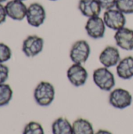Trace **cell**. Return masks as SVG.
I'll return each mask as SVG.
<instances>
[{"label":"cell","mask_w":133,"mask_h":134,"mask_svg":"<svg viewBox=\"0 0 133 134\" xmlns=\"http://www.w3.org/2000/svg\"><path fill=\"white\" fill-rule=\"evenodd\" d=\"M56 90L54 86L46 81L40 82L34 90V99L41 107H48L54 100Z\"/></svg>","instance_id":"obj_1"},{"label":"cell","mask_w":133,"mask_h":134,"mask_svg":"<svg viewBox=\"0 0 133 134\" xmlns=\"http://www.w3.org/2000/svg\"><path fill=\"white\" fill-rule=\"evenodd\" d=\"M92 80L95 85L103 91H111L115 86V77L109 68H98L92 73Z\"/></svg>","instance_id":"obj_2"},{"label":"cell","mask_w":133,"mask_h":134,"mask_svg":"<svg viewBox=\"0 0 133 134\" xmlns=\"http://www.w3.org/2000/svg\"><path fill=\"white\" fill-rule=\"evenodd\" d=\"M91 48L86 40L80 39L73 43L70 49L69 57L73 64H84L89 60Z\"/></svg>","instance_id":"obj_3"},{"label":"cell","mask_w":133,"mask_h":134,"mask_svg":"<svg viewBox=\"0 0 133 134\" xmlns=\"http://www.w3.org/2000/svg\"><path fill=\"white\" fill-rule=\"evenodd\" d=\"M132 96L129 91L123 88H116L111 91L109 104L116 109H125L131 106Z\"/></svg>","instance_id":"obj_4"},{"label":"cell","mask_w":133,"mask_h":134,"mask_svg":"<svg viewBox=\"0 0 133 134\" xmlns=\"http://www.w3.org/2000/svg\"><path fill=\"white\" fill-rule=\"evenodd\" d=\"M44 39L36 35H28L22 43V52L29 58L40 54L44 48Z\"/></svg>","instance_id":"obj_5"},{"label":"cell","mask_w":133,"mask_h":134,"mask_svg":"<svg viewBox=\"0 0 133 134\" xmlns=\"http://www.w3.org/2000/svg\"><path fill=\"white\" fill-rule=\"evenodd\" d=\"M103 20L107 27L115 31L125 27L127 21L125 14L116 8L105 10L103 16Z\"/></svg>","instance_id":"obj_6"},{"label":"cell","mask_w":133,"mask_h":134,"mask_svg":"<svg viewBox=\"0 0 133 134\" xmlns=\"http://www.w3.org/2000/svg\"><path fill=\"white\" fill-rule=\"evenodd\" d=\"M46 18V12L44 6L38 2H33L27 7L26 19L27 24L34 27L42 25Z\"/></svg>","instance_id":"obj_7"},{"label":"cell","mask_w":133,"mask_h":134,"mask_svg":"<svg viewBox=\"0 0 133 134\" xmlns=\"http://www.w3.org/2000/svg\"><path fill=\"white\" fill-rule=\"evenodd\" d=\"M67 77L71 85L75 87H80L86 83L89 73L83 64H73L67 71Z\"/></svg>","instance_id":"obj_8"},{"label":"cell","mask_w":133,"mask_h":134,"mask_svg":"<svg viewBox=\"0 0 133 134\" xmlns=\"http://www.w3.org/2000/svg\"><path fill=\"white\" fill-rule=\"evenodd\" d=\"M106 24L103 20V17L95 16L88 18L85 25V30L89 37L92 39L103 38L106 32Z\"/></svg>","instance_id":"obj_9"},{"label":"cell","mask_w":133,"mask_h":134,"mask_svg":"<svg viewBox=\"0 0 133 134\" xmlns=\"http://www.w3.org/2000/svg\"><path fill=\"white\" fill-rule=\"evenodd\" d=\"M121 59V53L118 48L114 46H106L99 56L100 63L103 67L107 68L116 67Z\"/></svg>","instance_id":"obj_10"},{"label":"cell","mask_w":133,"mask_h":134,"mask_svg":"<svg viewBox=\"0 0 133 134\" xmlns=\"http://www.w3.org/2000/svg\"><path fill=\"white\" fill-rule=\"evenodd\" d=\"M114 39L115 41L116 46L126 51L133 50V30L124 27L114 33Z\"/></svg>","instance_id":"obj_11"},{"label":"cell","mask_w":133,"mask_h":134,"mask_svg":"<svg viewBox=\"0 0 133 134\" xmlns=\"http://www.w3.org/2000/svg\"><path fill=\"white\" fill-rule=\"evenodd\" d=\"M5 11L7 16L13 20L20 21L26 18L27 7L20 0H10L5 5Z\"/></svg>","instance_id":"obj_12"},{"label":"cell","mask_w":133,"mask_h":134,"mask_svg":"<svg viewBox=\"0 0 133 134\" xmlns=\"http://www.w3.org/2000/svg\"><path fill=\"white\" fill-rule=\"evenodd\" d=\"M78 8L80 13L87 18L99 16L102 11L98 0H79Z\"/></svg>","instance_id":"obj_13"},{"label":"cell","mask_w":133,"mask_h":134,"mask_svg":"<svg viewBox=\"0 0 133 134\" xmlns=\"http://www.w3.org/2000/svg\"><path fill=\"white\" fill-rule=\"evenodd\" d=\"M118 76L124 80H129L133 78V57L127 56L122 58L116 66Z\"/></svg>","instance_id":"obj_14"},{"label":"cell","mask_w":133,"mask_h":134,"mask_svg":"<svg viewBox=\"0 0 133 134\" xmlns=\"http://www.w3.org/2000/svg\"><path fill=\"white\" fill-rule=\"evenodd\" d=\"M53 134H73V126L65 117H60L52 123Z\"/></svg>","instance_id":"obj_15"},{"label":"cell","mask_w":133,"mask_h":134,"mask_svg":"<svg viewBox=\"0 0 133 134\" xmlns=\"http://www.w3.org/2000/svg\"><path fill=\"white\" fill-rule=\"evenodd\" d=\"M73 134H95L92 124L83 118L77 119L73 123Z\"/></svg>","instance_id":"obj_16"},{"label":"cell","mask_w":133,"mask_h":134,"mask_svg":"<svg viewBox=\"0 0 133 134\" xmlns=\"http://www.w3.org/2000/svg\"><path fill=\"white\" fill-rule=\"evenodd\" d=\"M13 92L9 84H0V108L9 104L13 98Z\"/></svg>","instance_id":"obj_17"},{"label":"cell","mask_w":133,"mask_h":134,"mask_svg":"<svg viewBox=\"0 0 133 134\" xmlns=\"http://www.w3.org/2000/svg\"><path fill=\"white\" fill-rule=\"evenodd\" d=\"M22 134H45V131L39 122L31 121L25 125Z\"/></svg>","instance_id":"obj_18"},{"label":"cell","mask_w":133,"mask_h":134,"mask_svg":"<svg viewBox=\"0 0 133 134\" xmlns=\"http://www.w3.org/2000/svg\"><path fill=\"white\" fill-rule=\"evenodd\" d=\"M115 8L125 15L133 13V0H117Z\"/></svg>","instance_id":"obj_19"},{"label":"cell","mask_w":133,"mask_h":134,"mask_svg":"<svg viewBox=\"0 0 133 134\" xmlns=\"http://www.w3.org/2000/svg\"><path fill=\"white\" fill-rule=\"evenodd\" d=\"M12 57V50L10 47L3 43L0 42V64H4L9 60Z\"/></svg>","instance_id":"obj_20"},{"label":"cell","mask_w":133,"mask_h":134,"mask_svg":"<svg viewBox=\"0 0 133 134\" xmlns=\"http://www.w3.org/2000/svg\"><path fill=\"white\" fill-rule=\"evenodd\" d=\"M9 69L4 64H0V84H3L9 78Z\"/></svg>","instance_id":"obj_21"},{"label":"cell","mask_w":133,"mask_h":134,"mask_svg":"<svg viewBox=\"0 0 133 134\" xmlns=\"http://www.w3.org/2000/svg\"><path fill=\"white\" fill-rule=\"evenodd\" d=\"M99 3L100 4L102 9H110L115 8L117 0H98Z\"/></svg>","instance_id":"obj_22"},{"label":"cell","mask_w":133,"mask_h":134,"mask_svg":"<svg viewBox=\"0 0 133 134\" xmlns=\"http://www.w3.org/2000/svg\"><path fill=\"white\" fill-rule=\"evenodd\" d=\"M6 17H7V14H6L5 8L2 3H0V24H2L5 21Z\"/></svg>","instance_id":"obj_23"},{"label":"cell","mask_w":133,"mask_h":134,"mask_svg":"<svg viewBox=\"0 0 133 134\" xmlns=\"http://www.w3.org/2000/svg\"><path fill=\"white\" fill-rule=\"evenodd\" d=\"M95 134H113L111 132L107 130H99L98 131H96Z\"/></svg>","instance_id":"obj_24"},{"label":"cell","mask_w":133,"mask_h":134,"mask_svg":"<svg viewBox=\"0 0 133 134\" xmlns=\"http://www.w3.org/2000/svg\"><path fill=\"white\" fill-rule=\"evenodd\" d=\"M5 1H7V0H0V3H2V2H4Z\"/></svg>","instance_id":"obj_25"},{"label":"cell","mask_w":133,"mask_h":134,"mask_svg":"<svg viewBox=\"0 0 133 134\" xmlns=\"http://www.w3.org/2000/svg\"><path fill=\"white\" fill-rule=\"evenodd\" d=\"M49 1H53V2H55V1H57V0H49Z\"/></svg>","instance_id":"obj_26"},{"label":"cell","mask_w":133,"mask_h":134,"mask_svg":"<svg viewBox=\"0 0 133 134\" xmlns=\"http://www.w3.org/2000/svg\"><path fill=\"white\" fill-rule=\"evenodd\" d=\"M20 1H25V0H20Z\"/></svg>","instance_id":"obj_27"}]
</instances>
